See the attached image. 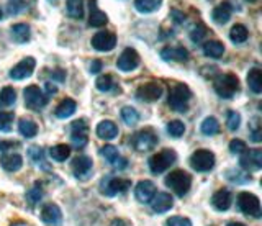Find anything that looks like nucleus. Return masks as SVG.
<instances>
[{"label":"nucleus","instance_id":"f257e3e1","mask_svg":"<svg viewBox=\"0 0 262 226\" xmlns=\"http://www.w3.org/2000/svg\"><path fill=\"white\" fill-rule=\"evenodd\" d=\"M166 185L176 193L177 197H185L188 190L192 187V177L190 174H187L185 171H172L167 177H166Z\"/></svg>","mask_w":262,"mask_h":226},{"label":"nucleus","instance_id":"f03ea898","mask_svg":"<svg viewBox=\"0 0 262 226\" xmlns=\"http://www.w3.org/2000/svg\"><path fill=\"white\" fill-rule=\"evenodd\" d=\"M215 92L221 97V99H233V97L241 91L239 79L234 74H223L218 76L213 82Z\"/></svg>","mask_w":262,"mask_h":226},{"label":"nucleus","instance_id":"7ed1b4c3","mask_svg":"<svg viewBox=\"0 0 262 226\" xmlns=\"http://www.w3.org/2000/svg\"><path fill=\"white\" fill-rule=\"evenodd\" d=\"M192 99V91L185 84H176L169 91V107L176 111H187L188 102Z\"/></svg>","mask_w":262,"mask_h":226},{"label":"nucleus","instance_id":"20e7f679","mask_svg":"<svg viewBox=\"0 0 262 226\" xmlns=\"http://www.w3.org/2000/svg\"><path fill=\"white\" fill-rule=\"evenodd\" d=\"M176 161H177L176 151H172V149H164V151L158 152V154L151 156L149 161H147V164H149L151 172L158 175V174L166 172L167 169L176 163Z\"/></svg>","mask_w":262,"mask_h":226},{"label":"nucleus","instance_id":"39448f33","mask_svg":"<svg viewBox=\"0 0 262 226\" xmlns=\"http://www.w3.org/2000/svg\"><path fill=\"white\" fill-rule=\"evenodd\" d=\"M131 187L128 179H121L117 175H105L100 182V192L106 197H115L118 193H125Z\"/></svg>","mask_w":262,"mask_h":226},{"label":"nucleus","instance_id":"423d86ee","mask_svg":"<svg viewBox=\"0 0 262 226\" xmlns=\"http://www.w3.org/2000/svg\"><path fill=\"white\" fill-rule=\"evenodd\" d=\"M236 204H237V208H239L244 215L252 216V218H260V215H262L260 201L256 195H254V193L241 192L239 195H237Z\"/></svg>","mask_w":262,"mask_h":226},{"label":"nucleus","instance_id":"0eeeda50","mask_svg":"<svg viewBox=\"0 0 262 226\" xmlns=\"http://www.w3.org/2000/svg\"><path fill=\"white\" fill-rule=\"evenodd\" d=\"M216 157L208 149H196L190 156V166L196 172H210L215 167Z\"/></svg>","mask_w":262,"mask_h":226},{"label":"nucleus","instance_id":"6e6552de","mask_svg":"<svg viewBox=\"0 0 262 226\" xmlns=\"http://www.w3.org/2000/svg\"><path fill=\"white\" fill-rule=\"evenodd\" d=\"M23 95H25V105H27V108L33 111L43 110L48 105V95L38 85H28L23 91Z\"/></svg>","mask_w":262,"mask_h":226},{"label":"nucleus","instance_id":"1a4fd4ad","mask_svg":"<svg viewBox=\"0 0 262 226\" xmlns=\"http://www.w3.org/2000/svg\"><path fill=\"white\" fill-rule=\"evenodd\" d=\"M158 134H156L151 128H146V130L138 131L131 143H133V148L139 152H146V151H151L152 148L158 146Z\"/></svg>","mask_w":262,"mask_h":226},{"label":"nucleus","instance_id":"9d476101","mask_svg":"<svg viewBox=\"0 0 262 226\" xmlns=\"http://www.w3.org/2000/svg\"><path fill=\"white\" fill-rule=\"evenodd\" d=\"M71 141L77 149L84 148L89 143V125L84 118L76 120V122L71 125Z\"/></svg>","mask_w":262,"mask_h":226},{"label":"nucleus","instance_id":"9b49d317","mask_svg":"<svg viewBox=\"0 0 262 226\" xmlns=\"http://www.w3.org/2000/svg\"><path fill=\"white\" fill-rule=\"evenodd\" d=\"M162 92L164 88L159 82H147V84H143L141 87L136 91V97L141 102H146V103H152V102H158L161 97H162Z\"/></svg>","mask_w":262,"mask_h":226},{"label":"nucleus","instance_id":"f8f14e48","mask_svg":"<svg viewBox=\"0 0 262 226\" xmlns=\"http://www.w3.org/2000/svg\"><path fill=\"white\" fill-rule=\"evenodd\" d=\"M35 67H36V61L35 58H31V56H28V58L21 59L16 66H13L10 69V72H8V76H10L13 80H23V79H28L33 76V72H35Z\"/></svg>","mask_w":262,"mask_h":226},{"label":"nucleus","instance_id":"ddd939ff","mask_svg":"<svg viewBox=\"0 0 262 226\" xmlns=\"http://www.w3.org/2000/svg\"><path fill=\"white\" fill-rule=\"evenodd\" d=\"M92 46L94 50L100 53H108L115 50V46H117V35L110 33V31H98L92 38Z\"/></svg>","mask_w":262,"mask_h":226},{"label":"nucleus","instance_id":"4468645a","mask_svg":"<svg viewBox=\"0 0 262 226\" xmlns=\"http://www.w3.org/2000/svg\"><path fill=\"white\" fill-rule=\"evenodd\" d=\"M139 62H141V59H139L138 51L133 50V48H126L120 54V58L117 61V67L123 72H131L139 66Z\"/></svg>","mask_w":262,"mask_h":226},{"label":"nucleus","instance_id":"2eb2a0df","mask_svg":"<svg viewBox=\"0 0 262 226\" xmlns=\"http://www.w3.org/2000/svg\"><path fill=\"white\" fill-rule=\"evenodd\" d=\"M92 167H94L92 159L87 156H77L72 161V172L79 180H87L90 177V172H92Z\"/></svg>","mask_w":262,"mask_h":226},{"label":"nucleus","instance_id":"dca6fc26","mask_svg":"<svg viewBox=\"0 0 262 226\" xmlns=\"http://www.w3.org/2000/svg\"><path fill=\"white\" fill-rule=\"evenodd\" d=\"M241 167L246 172L251 171H259L262 167V151L260 149H252L249 152H243L241 161H239Z\"/></svg>","mask_w":262,"mask_h":226},{"label":"nucleus","instance_id":"f3484780","mask_svg":"<svg viewBox=\"0 0 262 226\" xmlns=\"http://www.w3.org/2000/svg\"><path fill=\"white\" fill-rule=\"evenodd\" d=\"M41 220L48 226H61L62 224V212L56 204H48L41 210Z\"/></svg>","mask_w":262,"mask_h":226},{"label":"nucleus","instance_id":"a211bd4d","mask_svg":"<svg viewBox=\"0 0 262 226\" xmlns=\"http://www.w3.org/2000/svg\"><path fill=\"white\" fill-rule=\"evenodd\" d=\"M149 204L154 213H166L174 207V198H172V195L167 192H159L152 197Z\"/></svg>","mask_w":262,"mask_h":226},{"label":"nucleus","instance_id":"6ab92c4d","mask_svg":"<svg viewBox=\"0 0 262 226\" xmlns=\"http://www.w3.org/2000/svg\"><path fill=\"white\" fill-rule=\"evenodd\" d=\"M156 195V185L151 180H141L135 187V197L139 204H149Z\"/></svg>","mask_w":262,"mask_h":226},{"label":"nucleus","instance_id":"aec40b11","mask_svg":"<svg viewBox=\"0 0 262 226\" xmlns=\"http://www.w3.org/2000/svg\"><path fill=\"white\" fill-rule=\"evenodd\" d=\"M161 58L164 61L185 62V61H188V51L184 46H166L161 50Z\"/></svg>","mask_w":262,"mask_h":226},{"label":"nucleus","instance_id":"412c9836","mask_svg":"<svg viewBox=\"0 0 262 226\" xmlns=\"http://www.w3.org/2000/svg\"><path fill=\"white\" fill-rule=\"evenodd\" d=\"M231 204H233V197H231V193H229V190L221 189L213 193L211 205L215 210H218V212H226V210H229V207H231Z\"/></svg>","mask_w":262,"mask_h":226},{"label":"nucleus","instance_id":"4be33fe9","mask_svg":"<svg viewBox=\"0 0 262 226\" xmlns=\"http://www.w3.org/2000/svg\"><path fill=\"white\" fill-rule=\"evenodd\" d=\"M97 136L100 140H105V141H112L118 136V126L115 125L110 120H103L97 125V130H95Z\"/></svg>","mask_w":262,"mask_h":226},{"label":"nucleus","instance_id":"5701e85b","mask_svg":"<svg viewBox=\"0 0 262 226\" xmlns=\"http://www.w3.org/2000/svg\"><path fill=\"white\" fill-rule=\"evenodd\" d=\"M10 35L15 43L25 44L31 39V28H30V25H27V23H15V25L10 28Z\"/></svg>","mask_w":262,"mask_h":226},{"label":"nucleus","instance_id":"b1692460","mask_svg":"<svg viewBox=\"0 0 262 226\" xmlns=\"http://www.w3.org/2000/svg\"><path fill=\"white\" fill-rule=\"evenodd\" d=\"M0 166H2L7 172H16L20 171L23 166V157L16 152H8L0 157Z\"/></svg>","mask_w":262,"mask_h":226},{"label":"nucleus","instance_id":"393cba45","mask_svg":"<svg viewBox=\"0 0 262 226\" xmlns=\"http://www.w3.org/2000/svg\"><path fill=\"white\" fill-rule=\"evenodd\" d=\"M108 23V17L106 13L98 10L94 0H90V17H89V25L92 28H102Z\"/></svg>","mask_w":262,"mask_h":226},{"label":"nucleus","instance_id":"a878e982","mask_svg":"<svg viewBox=\"0 0 262 226\" xmlns=\"http://www.w3.org/2000/svg\"><path fill=\"white\" fill-rule=\"evenodd\" d=\"M211 20L216 23V25H226V23L231 20V7H229L228 2H225L223 5H218L213 9L211 12Z\"/></svg>","mask_w":262,"mask_h":226},{"label":"nucleus","instance_id":"bb28decb","mask_svg":"<svg viewBox=\"0 0 262 226\" xmlns=\"http://www.w3.org/2000/svg\"><path fill=\"white\" fill-rule=\"evenodd\" d=\"M203 54L207 56V58H211V59H220L221 56L225 54V44L221 41H216V39H211V41H207L203 43Z\"/></svg>","mask_w":262,"mask_h":226},{"label":"nucleus","instance_id":"cd10ccee","mask_svg":"<svg viewBox=\"0 0 262 226\" xmlns=\"http://www.w3.org/2000/svg\"><path fill=\"white\" fill-rule=\"evenodd\" d=\"M76 110H77V103H76V100H72V99H64V100L56 107L54 115H56L57 118L66 120V118L72 117L74 113H76Z\"/></svg>","mask_w":262,"mask_h":226},{"label":"nucleus","instance_id":"c85d7f7f","mask_svg":"<svg viewBox=\"0 0 262 226\" xmlns=\"http://www.w3.org/2000/svg\"><path fill=\"white\" fill-rule=\"evenodd\" d=\"M49 156L56 163H64L71 156V146H68V144H56V146L49 148Z\"/></svg>","mask_w":262,"mask_h":226},{"label":"nucleus","instance_id":"c756f323","mask_svg":"<svg viewBox=\"0 0 262 226\" xmlns=\"http://www.w3.org/2000/svg\"><path fill=\"white\" fill-rule=\"evenodd\" d=\"M248 38H249V31L244 25H241V23H236V25L229 30V39H231L234 44H243Z\"/></svg>","mask_w":262,"mask_h":226},{"label":"nucleus","instance_id":"7c9ffc66","mask_svg":"<svg viewBox=\"0 0 262 226\" xmlns=\"http://www.w3.org/2000/svg\"><path fill=\"white\" fill-rule=\"evenodd\" d=\"M162 0H135V9L139 13H152L159 10Z\"/></svg>","mask_w":262,"mask_h":226},{"label":"nucleus","instance_id":"2f4dec72","mask_svg":"<svg viewBox=\"0 0 262 226\" xmlns=\"http://www.w3.org/2000/svg\"><path fill=\"white\" fill-rule=\"evenodd\" d=\"M66 9H68V15L71 18L74 20L84 18V0H68Z\"/></svg>","mask_w":262,"mask_h":226},{"label":"nucleus","instance_id":"473e14b6","mask_svg":"<svg viewBox=\"0 0 262 226\" xmlns=\"http://www.w3.org/2000/svg\"><path fill=\"white\" fill-rule=\"evenodd\" d=\"M18 131L20 134H23L25 138H35L36 133H38V126L36 123L33 122V120L30 118H21L20 122H18Z\"/></svg>","mask_w":262,"mask_h":226},{"label":"nucleus","instance_id":"72a5a7b5","mask_svg":"<svg viewBox=\"0 0 262 226\" xmlns=\"http://www.w3.org/2000/svg\"><path fill=\"white\" fill-rule=\"evenodd\" d=\"M248 85L254 94H260L262 92V72L260 69L254 67L249 71L248 74Z\"/></svg>","mask_w":262,"mask_h":226},{"label":"nucleus","instance_id":"f704fd0d","mask_svg":"<svg viewBox=\"0 0 262 226\" xmlns=\"http://www.w3.org/2000/svg\"><path fill=\"white\" fill-rule=\"evenodd\" d=\"M200 131L205 134V136H213L220 131V123L215 117H207L202 122V126H200Z\"/></svg>","mask_w":262,"mask_h":226},{"label":"nucleus","instance_id":"c9c22d12","mask_svg":"<svg viewBox=\"0 0 262 226\" xmlns=\"http://www.w3.org/2000/svg\"><path fill=\"white\" fill-rule=\"evenodd\" d=\"M28 157L33 161V164L35 166H39L43 169H48V164H46V159H45V151L41 149L39 146H31L28 149Z\"/></svg>","mask_w":262,"mask_h":226},{"label":"nucleus","instance_id":"e433bc0d","mask_svg":"<svg viewBox=\"0 0 262 226\" xmlns=\"http://www.w3.org/2000/svg\"><path fill=\"white\" fill-rule=\"evenodd\" d=\"M121 120L128 126H135L139 122V113L133 107H123L121 108Z\"/></svg>","mask_w":262,"mask_h":226},{"label":"nucleus","instance_id":"4c0bfd02","mask_svg":"<svg viewBox=\"0 0 262 226\" xmlns=\"http://www.w3.org/2000/svg\"><path fill=\"white\" fill-rule=\"evenodd\" d=\"M16 102V92L13 87H4L2 91H0V105H4V107H10Z\"/></svg>","mask_w":262,"mask_h":226},{"label":"nucleus","instance_id":"58836bf2","mask_svg":"<svg viewBox=\"0 0 262 226\" xmlns=\"http://www.w3.org/2000/svg\"><path fill=\"white\" fill-rule=\"evenodd\" d=\"M167 133L172 138H182L185 133V125L180 120H172L167 123Z\"/></svg>","mask_w":262,"mask_h":226},{"label":"nucleus","instance_id":"ea45409f","mask_svg":"<svg viewBox=\"0 0 262 226\" xmlns=\"http://www.w3.org/2000/svg\"><path fill=\"white\" fill-rule=\"evenodd\" d=\"M100 154L105 157V161H108V164H112V166L121 157V156H120V152H118V149L115 148V146H112V144H106V146H103V148L100 149Z\"/></svg>","mask_w":262,"mask_h":226},{"label":"nucleus","instance_id":"a19ab883","mask_svg":"<svg viewBox=\"0 0 262 226\" xmlns=\"http://www.w3.org/2000/svg\"><path fill=\"white\" fill-rule=\"evenodd\" d=\"M226 126L229 131H237L241 126V115L237 111H228L226 115Z\"/></svg>","mask_w":262,"mask_h":226},{"label":"nucleus","instance_id":"79ce46f5","mask_svg":"<svg viewBox=\"0 0 262 226\" xmlns=\"http://www.w3.org/2000/svg\"><path fill=\"white\" fill-rule=\"evenodd\" d=\"M13 111H0V131L8 133L12 130V123H13Z\"/></svg>","mask_w":262,"mask_h":226},{"label":"nucleus","instance_id":"37998d69","mask_svg":"<svg viewBox=\"0 0 262 226\" xmlns=\"http://www.w3.org/2000/svg\"><path fill=\"white\" fill-rule=\"evenodd\" d=\"M25 9H27V2H25V0H8V4H7L8 15H18Z\"/></svg>","mask_w":262,"mask_h":226},{"label":"nucleus","instance_id":"c03bdc74","mask_svg":"<svg viewBox=\"0 0 262 226\" xmlns=\"http://www.w3.org/2000/svg\"><path fill=\"white\" fill-rule=\"evenodd\" d=\"M97 88L100 92H108L113 88V77L110 74H105V76H100L97 79V82H95Z\"/></svg>","mask_w":262,"mask_h":226},{"label":"nucleus","instance_id":"a18cd8bd","mask_svg":"<svg viewBox=\"0 0 262 226\" xmlns=\"http://www.w3.org/2000/svg\"><path fill=\"white\" fill-rule=\"evenodd\" d=\"M41 197H43V189H41L39 184H35V187H31L27 192V200L30 201V205H36Z\"/></svg>","mask_w":262,"mask_h":226},{"label":"nucleus","instance_id":"49530a36","mask_svg":"<svg viewBox=\"0 0 262 226\" xmlns=\"http://www.w3.org/2000/svg\"><path fill=\"white\" fill-rule=\"evenodd\" d=\"M205 35H207V28H205V25H202V23H199V25H195L190 31V39L193 43H200L202 39L205 38Z\"/></svg>","mask_w":262,"mask_h":226},{"label":"nucleus","instance_id":"de8ad7c7","mask_svg":"<svg viewBox=\"0 0 262 226\" xmlns=\"http://www.w3.org/2000/svg\"><path fill=\"white\" fill-rule=\"evenodd\" d=\"M226 177L231 182H236V184H239V182H249L251 180V175L249 174H243L239 171H228Z\"/></svg>","mask_w":262,"mask_h":226},{"label":"nucleus","instance_id":"09e8293b","mask_svg":"<svg viewBox=\"0 0 262 226\" xmlns=\"http://www.w3.org/2000/svg\"><path fill=\"white\" fill-rule=\"evenodd\" d=\"M229 152L231 154H243V152H246V143L241 140H231V143H229Z\"/></svg>","mask_w":262,"mask_h":226},{"label":"nucleus","instance_id":"8fccbe9b","mask_svg":"<svg viewBox=\"0 0 262 226\" xmlns=\"http://www.w3.org/2000/svg\"><path fill=\"white\" fill-rule=\"evenodd\" d=\"M166 226H192V221L185 216H172L166 221Z\"/></svg>","mask_w":262,"mask_h":226},{"label":"nucleus","instance_id":"3c124183","mask_svg":"<svg viewBox=\"0 0 262 226\" xmlns=\"http://www.w3.org/2000/svg\"><path fill=\"white\" fill-rule=\"evenodd\" d=\"M251 140L254 143H260L262 141V130L259 128V122H257V120H254L252 131H251Z\"/></svg>","mask_w":262,"mask_h":226},{"label":"nucleus","instance_id":"603ef678","mask_svg":"<svg viewBox=\"0 0 262 226\" xmlns=\"http://www.w3.org/2000/svg\"><path fill=\"white\" fill-rule=\"evenodd\" d=\"M102 67H103V62L100 61V59H94L92 62H90V74H98V72L102 71Z\"/></svg>","mask_w":262,"mask_h":226},{"label":"nucleus","instance_id":"864d4df0","mask_svg":"<svg viewBox=\"0 0 262 226\" xmlns=\"http://www.w3.org/2000/svg\"><path fill=\"white\" fill-rule=\"evenodd\" d=\"M49 76H51L53 80H56V82H64L66 79V72L62 69H56L53 72H49Z\"/></svg>","mask_w":262,"mask_h":226},{"label":"nucleus","instance_id":"5fc2aeb1","mask_svg":"<svg viewBox=\"0 0 262 226\" xmlns=\"http://www.w3.org/2000/svg\"><path fill=\"white\" fill-rule=\"evenodd\" d=\"M13 146H20V144L16 143V141H0V151H2V152L8 151V149L13 148Z\"/></svg>","mask_w":262,"mask_h":226},{"label":"nucleus","instance_id":"6e6d98bb","mask_svg":"<svg viewBox=\"0 0 262 226\" xmlns=\"http://www.w3.org/2000/svg\"><path fill=\"white\" fill-rule=\"evenodd\" d=\"M170 15H172V18H174V21H176V23H184V21H185V15H184L182 12H179V10H172V12H170Z\"/></svg>","mask_w":262,"mask_h":226},{"label":"nucleus","instance_id":"4d7b16f0","mask_svg":"<svg viewBox=\"0 0 262 226\" xmlns=\"http://www.w3.org/2000/svg\"><path fill=\"white\" fill-rule=\"evenodd\" d=\"M108 226H128V223L125 220H120V218H118V220H113Z\"/></svg>","mask_w":262,"mask_h":226},{"label":"nucleus","instance_id":"13d9d810","mask_svg":"<svg viewBox=\"0 0 262 226\" xmlns=\"http://www.w3.org/2000/svg\"><path fill=\"white\" fill-rule=\"evenodd\" d=\"M46 91H48L49 94H56V92H57V87L53 85L51 82H46Z\"/></svg>","mask_w":262,"mask_h":226},{"label":"nucleus","instance_id":"bf43d9fd","mask_svg":"<svg viewBox=\"0 0 262 226\" xmlns=\"http://www.w3.org/2000/svg\"><path fill=\"white\" fill-rule=\"evenodd\" d=\"M228 226H246L244 223H237V221H233V223H229Z\"/></svg>","mask_w":262,"mask_h":226},{"label":"nucleus","instance_id":"052dcab7","mask_svg":"<svg viewBox=\"0 0 262 226\" xmlns=\"http://www.w3.org/2000/svg\"><path fill=\"white\" fill-rule=\"evenodd\" d=\"M4 18V15H2V9H0V20H2Z\"/></svg>","mask_w":262,"mask_h":226},{"label":"nucleus","instance_id":"680f3d73","mask_svg":"<svg viewBox=\"0 0 262 226\" xmlns=\"http://www.w3.org/2000/svg\"><path fill=\"white\" fill-rule=\"evenodd\" d=\"M13 226H30V224H23V223H21V224H13Z\"/></svg>","mask_w":262,"mask_h":226},{"label":"nucleus","instance_id":"e2e57ef3","mask_svg":"<svg viewBox=\"0 0 262 226\" xmlns=\"http://www.w3.org/2000/svg\"><path fill=\"white\" fill-rule=\"evenodd\" d=\"M248 2H256V0H248Z\"/></svg>","mask_w":262,"mask_h":226}]
</instances>
